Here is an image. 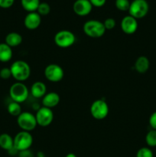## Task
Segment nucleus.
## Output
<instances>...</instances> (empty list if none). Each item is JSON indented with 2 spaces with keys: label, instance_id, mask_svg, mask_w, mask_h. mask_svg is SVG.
Instances as JSON below:
<instances>
[{
  "label": "nucleus",
  "instance_id": "nucleus-1",
  "mask_svg": "<svg viewBox=\"0 0 156 157\" xmlns=\"http://www.w3.org/2000/svg\"><path fill=\"white\" fill-rule=\"evenodd\" d=\"M12 78L18 82H24L31 76V67L28 63L23 60L15 61L10 66Z\"/></svg>",
  "mask_w": 156,
  "mask_h": 157
},
{
  "label": "nucleus",
  "instance_id": "nucleus-2",
  "mask_svg": "<svg viewBox=\"0 0 156 157\" xmlns=\"http://www.w3.org/2000/svg\"><path fill=\"white\" fill-rule=\"evenodd\" d=\"M83 31L87 36L92 38H99L104 35L106 29L103 22L96 19H90L83 25Z\"/></svg>",
  "mask_w": 156,
  "mask_h": 157
},
{
  "label": "nucleus",
  "instance_id": "nucleus-3",
  "mask_svg": "<svg viewBox=\"0 0 156 157\" xmlns=\"http://www.w3.org/2000/svg\"><path fill=\"white\" fill-rule=\"evenodd\" d=\"M29 90L24 82H15L9 88V96L12 101L21 104L27 101L29 96Z\"/></svg>",
  "mask_w": 156,
  "mask_h": 157
},
{
  "label": "nucleus",
  "instance_id": "nucleus-4",
  "mask_svg": "<svg viewBox=\"0 0 156 157\" xmlns=\"http://www.w3.org/2000/svg\"><path fill=\"white\" fill-rule=\"evenodd\" d=\"M33 144V136L31 132L23 131L18 132L14 137V148L19 152L28 150Z\"/></svg>",
  "mask_w": 156,
  "mask_h": 157
},
{
  "label": "nucleus",
  "instance_id": "nucleus-5",
  "mask_svg": "<svg viewBox=\"0 0 156 157\" xmlns=\"http://www.w3.org/2000/svg\"><path fill=\"white\" fill-rule=\"evenodd\" d=\"M149 11V5L146 0H133L130 2L128 15L136 19L145 17Z\"/></svg>",
  "mask_w": 156,
  "mask_h": 157
},
{
  "label": "nucleus",
  "instance_id": "nucleus-6",
  "mask_svg": "<svg viewBox=\"0 0 156 157\" xmlns=\"http://www.w3.org/2000/svg\"><path fill=\"white\" fill-rule=\"evenodd\" d=\"M90 114L94 119L102 121L107 117L110 112L109 105L104 99H97L92 103L90 108Z\"/></svg>",
  "mask_w": 156,
  "mask_h": 157
},
{
  "label": "nucleus",
  "instance_id": "nucleus-7",
  "mask_svg": "<svg viewBox=\"0 0 156 157\" xmlns=\"http://www.w3.org/2000/svg\"><path fill=\"white\" fill-rule=\"evenodd\" d=\"M55 44L61 48L71 47L76 41V36L70 30H61L57 32L54 38Z\"/></svg>",
  "mask_w": 156,
  "mask_h": 157
},
{
  "label": "nucleus",
  "instance_id": "nucleus-8",
  "mask_svg": "<svg viewBox=\"0 0 156 157\" xmlns=\"http://www.w3.org/2000/svg\"><path fill=\"white\" fill-rule=\"evenodd\" d=\"M17 124L23 131H33L38 126L35 115L28 111H23L17 117Z\"/></svg>",
  "mask_w": 156,
  "mask_h": 157
},
{
  "label": "nucleus",
  "instance_id": "nucleus-9",
  "mask_svg": "<svg viewBox=\"0 0 156 157\" xmlns=\"http://www.w3.org/2000/svg\"><path fill=\"white\" fill-rule=\"evenodd\" d=\"M44 75L46 79L50 82L58 83L63 80L64 77V69L58 64H50L44 68Z\"/></svg>",
  "mask_w": 156,
  "mask_h": 157
},
{
  "label": "nucleus",
  "instance_id": "nucleus-10",
  "mask_svg": "<svg viewBox=\"0 0 156 157\" xmlns=\"http://www.w3.org/2000/svg\"><path fill=\"white\" fill-rule=\"evenodd\" d=\"M35 118L38 126L41 127H48L54 121V112L52 109L42 106L37 110Z\"/></svg>",
  "mask_w": 156,
  "mask_h": 157
},
{
  "label": "nucleus",
  "instance_id": "nucleus-11",
  "mask_svg": "<svg viewBox=\"0 0 156 157\" xmlns=\"http://www.w3.org/2000/svg\"><path fill=\"white\" fill-rule=\"evenodd\" d=\"M120 27L122 32L126 35H132L137 31L139 24L138 20L133 18L131 15H128L123 17L120 22Z\"/></svg>",
  "mask_w": 156,
  "mask_h": 157
},
{
  "label": "nucleus",
  "instance_id": "nucleus-12",
  "mask_svg": "<svg viewBox=\"0 0 156 157\" xmlns=\"http://www.w3.org/2000/svg\"><path fill=\"white\" fill-rule=\"evenodd\" d=\"M93 9V6L89 0H76L73 5V10L76 15L87 16Z\"/></svg>",
  "mask_w": 156,
  "mask_h": 157
},
{
  "label": "nucleus",
  "instance_id": "nucleus-13",
  "mask_svg": "<svg viewBox=\"0 0 156 157\" xmlns=\"http://www.w3.org/2000/svg\"><path fill=\"white\" fill-rule=\"evenodd\" d=\"M41 24V16L37 12H28L24 19V25L28 30H35Z\"/></svg>",
  "mask_w": 156,
  "mask_h": 157
},
{
  "label": "nucleus",
  "instance_id": "nucleus-14",
  "mask_svg": "<svg viewBox=\"0 0 156 157\" xmlns=\"http://www.w3.org/2000/svg\"><path fill=\"white\" fill-rule=\"evenodd\" d=\"M61 101V97L57 92H47L42 98L43 107L52 109L57 107Z\"/></svg>",
  "mask_w": 156,
  "mask_h": 157
},
{
  "label": "nucleus",
  "instance_id": "nucleus-15",
  "mask_svg": "<svg viewBox=\"0 0 156 157\" xmlns=\"http://www.w3.org/2000/svg\"><path fill=\"white\" fill-rule=\"evenodd\" d=\"M30 93L32 97L37 99H42L43 97L47 93V86L42 81H35L32 84L30 89Z\"/></svg>",
  "mask_w": 156,
  "mask_h": 157
},
{
  "label": "nucleus",
  "instance_id": "nucleus-16",
  "mask_svg": "<svg viewBox=\"0 0 156 157\" xmlns=\"http://www.w3.org/2000/svg\"><path fill=\"white\" fill-rule=\"evenodd\" d=\"M23 38L21 34L18 32H12L8 34L5 38V43L7 44L8 45L10 46L11 48L18 47L22 43Z\"/></svg>",
  "mask_w": 156,
  "mask_h": 157
},
{
  "label": "nucleus",
  "instance_id": "nucleus-17",
  "mask_svg": "<svg viewBox=\"0 0 156 157\" xmlns=\"http://www.w3.org/2000/svg\"><path fill=\"white\" fill-rule=\"evenodd\" d=\"M150 67V61L147 57L139 56V58L136 59V62H135L134 67L136 69V71L139 74H145L148 71Z\"/></svg>",
  "mask_w": 156,
  "mask_h": 157
},
{
  "label": "nucleus",
  "instance_id": "nucleus-18",
  "mask_svg": "<svg viewBox=\"0 0 156 157\" xmlns=\"http://www.w3.org/2000/svg\"><path fill=\"white\" fill-rule=\"evenodd\" d=\"M13 56L12 48L5 42L0 43V62L6 63L12 60Z\"/></svg>",
  "mask_w": 156,
  "mask_h": 157
},
{
  "label": "nucleus",
  "instance_id": "nucleus-19",
  "mask_svg": "<svg viewBox=\"0 0 156 157\" xmlns=\"http://www.w3.org/2000/svg\"><path fill=\"white\" fill-rule=\"evenodd\" d=\"M0 148L9 152L14 148V138L9 133L0 134Z\"/></svg>",
  "mask_w": 156,
  "mask_h": 157
},
{
  "label": "nucleus",
  "instance_id": "nucleus-20",
  "mask_svg": "<svg viewBox=\"0 0 156 157\" xmlns=\"http://www.w3.org/2000/svg\"><path fill=\"white\" fill-rule=\"evenodd\" d=\"M40 3V0H21V7L28 12V13L36 12Z\"/></svg>",
  "mask_w": 156,
  "mask_h": 157
},
{
  "label": "nucleus",
  "instance_id": "nucleus-21",
  "mask_svg": "<svg viewBox=\"0 0 156 157\" xmlns=\"http://www.w3.org/2000/svg\"><path fill=\"white\" fill-rule=\"evenodd\" d=\"M7 110L11 116L16 117H18L23 112L21 104H18L15 101H12L9 103L7 107Z\"/></svg>",
  "mask_w": 156,
  "mask_h": 157
},
{
  "label": "nucleus",
  "instance_id": "nucleus-22",
  "mask_svg": "<svg viewBox=\"0 0 156 157\" xmlns=\"http://www.w3.org/2000/svg\"><path fill=\"white\" fill-rule=\"evenodd\" d=\"M145 143L149 148L156 147V130H152L148 132L145 135Z\"/></svg>",
  "mask_w": 156,
  "mask_h": 157
},
{
  "label": "nucleus",
  "instance_id": "nucleus-23",
  "mask_svg": "<svg viewBox=\"0 0 156 157\" xmlns=\"http://www.w3.org/2000/svg\"><path fill=\"white\" fill-rule=\"evenodd\" d=\"M115 6L118 10L121 12H127L129 9L130 2L129 0H116Z\"/></svg>",
  "mask_w": 156,
  "mask_h": 157
},
{
  "label": "nucleus",
  "instance_id": "nucleus-24",
  "mask_svg": "<svg viewBox=\"0 0 156 157\" xmlns=\"http://www.w3.org/2000/svg\"><path fill=\"white\" fill-rule=\"evenodd\" d=\"M41 16L47 15L50 12V6L47 2H41L36 11Z\"/></svg>",
  "mask_w": 156,
  "mask_h": 157
},
{
  "label": "nucleus",
  "instance_id": "nucleus-25",
  "mask_svg": "<svg viewBox=\"0 0 156 157\" xmlns=\"http://www.w3.org/2000/svg\"><path fill=\"white\" fill-rule=\"evenodd\" d=\"M136 157H154V153L149 147H142L136 153Z\"/></svg>",
  "mask_w": 156,
  "mask_h": 157
},
{
  "label": "nucleus",
  "instance_id": "nucleus-26",
  "mask_svg": "<svg viewBox=\"0 0 156 157\" xmlns=\"http://www.w3.org/2000/svg\"><path fill=\"white\" fill-rule=\"evenodd\" d=\"M103 25L106 30H112L116 27V21L113 18H107L103 21Z\"/></svg>",
  "mask_w": 156,
  "mask_h": 157
},
{
  "label": "nucleus",
  "instance_id": "nucleus-27",
  "mask_svg": "<svg viewBox=\"0 0 156 157\" xmlns=\"http://www.w3.org/2000/svg\"><path fill=\"white\" fill-rule=\"evenodd\" d=\"M0 78L2 80H9L12 78V72L10 67H3L0 70Z\"/></svg>",
  "mask_w": 156,
  "mask_h": 157
},
{
  "label": "nucleus",
  "instance_id": "nucleus-28",
  "mask_svg": "<svg viewBox=\"0 0 156 157\" xmlns=\"http://www.w3.org/2000/svg\"><path fill=\"white\" fill-rule=\"evenodd\" d=\"M15 0H0V8L9 9L13 6Z\"/></svg>",
  "mask_w": 156,
  "mask_h": 157
},
{
  "label": "nucleus",
  "instance_id": "nucleus-29",
  "mask_svg": "<svg viewBox=\"0 0 156 157\" xmlns=\"http://www.w3.org/2000/svg\"><path fill=\"white\" fill-rule=\"evenodd\" d=\"M148 123H149V125L151 127V129L156 130V111L153 112L151 116L149 117Z\"/></svg>",
  "mask_w": 156,
  "mask_h": 157
},
{
  "label": "nucleus",
  "instance_id": "nucleus-30",
  "mask_svg": "<svg viewBox=\"0 0 156 157\" xmlns=\"http://www.w3.org/2000/svg\"><path fill=\"white\" fill-rule=\"evenodd\" d=\"M93 6V7L101 8L106 4V0H89Z\"/></svg>",
  "mask_w": 156,
  "mask_h": 157
},
{
  "label": "nucleus",
  "instance_id": "nucleus-31",
  "mask_svg": "<svg viewBox=\"0 0 156 157\" xmlns=\"http://www.w3.org/2000/svg\"><path fill=\"white\" fill-rule=\"evenodd\" d=\"M65 157H77V156H76V155L74 154V153H68V154L66 155Z\"/></svg>",
  "mask_w": 156,
  "mask_h": 157
}]
</instances>
